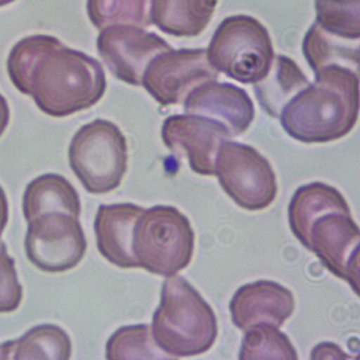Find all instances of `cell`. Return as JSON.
<instances>
[{
	"instance_id": "cell-9",
	"label": "cell",
	"mask_w": 360,
	"mask_h": 360,
	"mask_svg": "<svg viewBox=\"0 0 360 360\" xmlns=\"http://www.w3.org/2000/svg\"><path fill=\"white\" fill-rule=\"evenodd\" d=\"M218 80V71L210 65L206 49H180L152 59L142 77V86L162 105L184 104L197 86Z\"/></svg>"
},
{
	"instance_id": "cell-16",
	"label": "cell",
	"mask_w": 360,
	"mask_h": 360,
	"mask_svg": "<svg viewBox=\"0 0 360 360\" xmlns=\"http://www.w3.org/2000/svg\"><path fill=\"white\" fill-rule=\"evenodd\" d=\"M218 0H151L150 21L174 37H195L207 28Z\"/></svg>"
},
{
	"instance_id": "cell-24",
	"label": "cell",
	"mask_w": 360,
	"mask_h": 360,
	"mask_svg": "<svg viewBox=\"0 0 360 360\" xmlns=\"http://www.w3.org/2000/svg\"><path fill=\"white\" fill-rule=\"evenodd\" d=\"M359 0H316V24L342 39L360 37Z\"/></svg>"
},
{
	"instance_id": "cell-3",
	"label": "cell",
	"mask_w": 360,
	"mask_h": 360,
	"mask_svg": "<svg viewBox=\"0 0 360 360\" xmlns=\"http://www.w3.org/2000/svg\"><path fill=\"white\" fill-rule=\"evenodd\" d=\"M288 101L279 120L285 133L303 143L341 139L359 117V72L343 66L323 67Z\"/></svg>"
},
{
	"instance_id": "cell-20",
	"label": "cell",
	"mask_w": 360,
	"mask_h": 360,
	"mask_svg": "<svg viewBox=\"0 0 360 360\" xmlns=\"http://www.w3.org/2000/svg\"><path fill=\"white\" fill-rule=\"evenodd\" d=\"M346 41L329 34L314 22L303 41L304 57L313 72L328 66L347 67L359 72V44L356 41L346 45Z\"/></svg>"
},
{
	"instance_id": "cell-26",
	"label": "cell",
	"mask_w": 360,
	"mask_h": 360,
	"mask_svg": "<svg viewBox=\"0 0 360 360\" xmlns=\"http://www.w3.org/2000/svg\"><path fill=\"white\" fill-rule=\"evenodd\" d=\"M346 359L347 355L334 343H320L311 354V359Z\"/></svg>"
},
{
	"instance_id": "cell-25",
	"label": "cell",
	"mask_w": 360,
	"mask_h": 360,
	"mask_svg": "<svg viewBox=\"0 0 360 360\" xmlns=\"http://www.w3.org/2000/svg\"><path fill=\"white\" fill-rule=\"evenodd\" d=\"M22 300V287L15 267V259L0 241V313L15 312Z\"/></svg>"
},
{
	"instance_id": "cell-7",
	"label": "cell",
	"mask_w": 360,
	"mask_h": 360,
	"mask_svg": "<svg viewBox=\"0 0 360 360\" xmlns=\"http://www.w3.org/2000/svg\"><path fill=\"white\" fill-rule=\"evenodd\" d=\"M70 167L91 194L117 189L127 172V142L120 127L95 120L76 131L68 150Z\"/></svg>"
},
{
	"instance_id": "cell-1",
	"label": "cell",
	"mask_w": 360,
	"mask_h": 360,
	"mask_svg": "<svg viewBox=\"0 0 360 360\" xmlns=\"http://www.w3.org/2000/svg\"><path fill=\"white\" fill-rule=\"evenodd\" d=\"M12 84L51 117H68L97 104L106 91L104 68L58 38L36 34L22 38L7 59Z\"/></svg>"
},
{
	"instance_id": "cell-10",
	"label": "cell",
	"mask_w": 360,
	"mask_h": 360,
	"mask_svg": "<svg viewBox=\"0 0 360 360\" xmlns=\"http://www.w3.org/2000/svg\"><path fill=\"white\" fill-rule=\"evenodd\" d=\"M304 247L359 295L360 231L350 212H326L316 219L308 229Z\"/></svg>"
},
{
	"instance_id": "cell-27",
	"label": "cell",
	"mask_w": 360,
	"mask_h": 360,
	"mask_svg": "<svg viewBox=\"0 0 360 360\" xmlns=\"http://www.w3.org/2000/svg\"><path fill=\"white\" fill-rule=\"evenodd\" d=\"M8 223V200L3 188L0 186V237Z\"/></svg>"
},
{
	"instance_id": "cell-15",
	"label": "cell",
	"mask_w": 360,
	"mask_h": 360,
	"mask_svg": "<svg viewBox=\"0 0 360 360\" xmlns=\"http://www.w3.org/2000/svg\"><path fill=\"white\" fill-rule=\"evenodd\" d=\"M143 207L133 203L100 205L95 233L100 255L121 269H136L133 255L134 226Z\"/></svg>"
},
{
	"instance_id": "cell-22",
	"label": "cell",
	"mask_w": 360,
	"mask_h": 360,
	"mask_svg": "<svg viewBox=\"0 0 360 360\" xmlns=\"http://www.w3.org/2000/svg\"><path fill=\"white\" fill-rule=\"evenodd\" d=\"M241 342L240 360H296L294 345L279 328L261 323L248 329Z\"/></svg>"
},
{
	"instance_id": "cell-29",
	"label": "cell",
	"mask_w": 360,
	"mask_h": 360,
	"mask_svg": "<svg viewBox=\"0 0 360 360\" xmlns=\"http://www.w3.org/2000/svg\"><path fill=\"white\" fill-rule=\"evenodd\" d=\"M15 0H0V7H4V6H8L11 3H13Z\"/></svg>"
},
{
	"instance_id": "cell-14",
	"label": "cell",
	"mask_w": 360,
	"mask_h": 360,
	"mask_svg": "<svg viewBox=\"0 0 360 360\" xmlns=\"http://www.w3.org/2000/svg\"><path fill=\"white\" fill-rule=\"evenodd\" d=\"M294 309L292 292L273 281H257L240 287L229 303L232 323L243 332L261 323L281 328Z\"/></svg>"
},
{
	"instance_id": "cell-28",
	"label": "cell",
	"mask_w": 360,
	"mask_h": 360,
	"mask_svg": "<svg viewBox=\"0 0 360 360\" xmlns=\"http://www.w3.org/2000/svg\"><path fill=\"white\" fill-rule=\"evenodd\" d=\"M10 124V108L7 100L0 95V136L4 134Z\"/></svg>"
},
{
	"instance_id": "cell-18",
	"label": "cell",
	"mask_w": 360,
	"mask_h": 360,
	"mask_svg": "<svg viewBox=\"0 0 360 360\" xmlns=\"http://www.w3.org/2000/svg\"><path fill=\"white\" fill-rule=\"evenodd\" d=\"M71 354L68 334L51 323L37 325L18 340L0 345V360H67Z\"/></svg>"
},
{
	"instance_id": "cell-5",
	"label": "cell",
	"mask_w": 360,
	"mask_h": 360,
	"mask_svg": "<svg viewBox=\"0 0 360 360\" xmlns=\"http://www.w3.org/2000/svg\"><path fill=\"white\" fill-rule=\"evenodd\" d=\"M195 235L189 219L172 206L143 210L133 232L136 267L162 276H173L186 269L194 253Z\"/></svg>"
},
{
	"instance_id": "cell-12",
	"label": "cell",
	"mask_w": 360,
	"mask_h": 360,
	"mask_svg": "<svg viewBox=\"0 0 360 360\" xmlns=\"http://www.w3.org/2000/svg\"><path fill=\"white\" fill-rule=\"evenodd\" d=\"M162 138L167 148L188 160L191 171L214 176L219 150L232 134L224 124L206 117L176 114L164 121Z\"/></svg>"
},
{
	"instance_id": "cell-19",
	"label": "cell",
	"mask_w": 360,
	"mask_h": 360,
	"mask_svg": "<svg viewBox=\"0 0 360 360\" xmlns=\"http://www.w3.org/2000/svg\"><path fill=\"white\" fill-rule=\"evenodd\" d=\"M308 84V77L296 62L285 56H276L265 77L255 84V92L266 113L279 118L288 101Z\"/></svg>"
},
{
	"instance_id": "cell-13",
	"label": "cell",
	"mask_w": 360,
	"mask_h": 360,
	"mask_svg": "<svg viewBox=\"0 0 360 360\" xmlns=\"http://www.w3.org/2000/svg\"><path fill=\"white\" fill-rule=\"evenodd\" d=\"M184 109L224 124L232 136L245 133L256 115L253 101L244 89L218 80L194 88L185 98Z\"/></svg>"
},
{
	"instance_id": "cell-17",
	"label": "cell",
	"mask_w": 360,
	"mask_h": 360,
	"mask_svg": "<svg viewBox=\"0 0 360 360\" xmlns=\"http://www.w3.org/2000/svg\"><path fill=\"white\" fill-rule=\"evenodd\" d=\"M350 212L345 197L335 188L323 182H312L295 191L288 205V221L296 238L305 244L313 221L326 212Z\"/></svg>"
},
{
	"instance_id": "cell-21",
	"label": "cell",
	"mask_w": 360,
	"mask_h": 360,
	"mask_svg": "<svg viewBox=\"0 0 360 360\" xmlns=\"http://www.w3.org/2000/svg\"><path fill=\"white\" fill-rule=\"evenodd\" d=\"M151 0H86L89 20L97 29L113 25H134L147 28Z\"/></svg>"
},
{
	"instance_id": "cell-23",
	"label": "cell",
	"mask_w": 360,
	"mask_h": 360,
	"mask_svg": "<svg viewBox=\"0 0 360 360\" xmlns=\"http://www.w3.org/2000/svg\"><path fill=\"white\" fill-rule=\"evenodd\" d=\"M108 360L172 359L152 338L151 328L139 323L124 326L114 333L106 343Z\"/></svg>"
},
{
	"instance_id": "cell-4",
	"label": "cell",
	"mask_w": 360,
	"mask_h": 360,
	"mask_svg": "<svg viewBox=\"0 0 360 360\" xmlns=\"http://www.w3.org/2000/svg\"><path fill=\"white\" fill-rule=\"evenodd\" d=\"M151 333L156 346L172 359L190 358L214 346L218 320L198 291L184 276L173 275L162 283Z\"/></svg>"
},
{
	"instance_id": "cell-2",
	"label": "cell",
	"mask_w": 360,
	"mask_h": 360,
	"mask_svg": "<svg viewBox=\"0 0 360 360\" xmlns=\"http://www.w3.org/2000/svg\"><path fill=\"white\" fill-rule=\"evenodd\" d=\"M28 223L25 253L44 273H66L86 255V240L80 224L79 193L65 177L48 173L29 182L22 195Z\"/></svg>"
},
{
	"instance_id": "cell-6",
	"label": "cell",
	"mask_w": 360,
	"mask_h": 360,
	"mask_svg": "<svg viewBox=\"0 0 360 360\" xmlns=\"http://www.w3.org/2000/svg\"><path fill=\"white\" fill-rule=\"evenodd\" d=\"M206 51L211 66L243 84H256L262 80L274 59L267 29L247 15L223 20Z\"/></svg>"
},
{
	"instance_id": "cell-8",
	"label": "cell",
	"mask_w": 360,
	"mask_h": 360,
	"mask_svg": "<svg viewBox=\"0 0 360 360\" xmlns=\"http://www.w3.org/2000/svg\"><path fill=\"white\" fill-rule=\"evenodd\" d=\"M215 174L229 198L248 211L267 209L278 193L271 164L255 147L244 143L228 141L220 147Z\"/></svg>"
},
{
	"instance_id": "cell-11",
	"label": "cell",
	"mask_w": 360,
	"mask_h": 360,
	"mask_svg": "<svg viewBox=\"0 0 360 360\" xmlns=\"http://www.w3.org/2000/svg\"><path fill=\"white\" fill-rule=\"evenodd\" d=\"M172 50L158 34L134 25L101 29L97 51L117 79L130 86H142V77L153 58Z\"/></svg>"
}]
</instances>
